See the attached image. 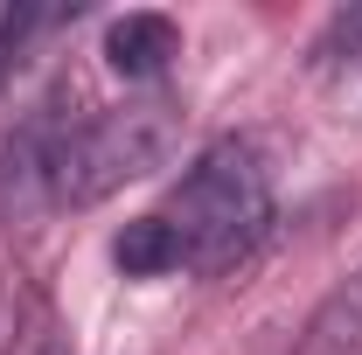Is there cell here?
I'll use <instances>...</instances> for the list:
<instances>
[{"mask_svg": "<svg viewBox=\"0 0 362 355\" xmlns=\"http://www.w3.org/2000/svg\"><path fill=\"white\" fill-rule=\"evenodd\" d=\"M293 355H362V272H349L314 307V320H307Z\"/></svg>", "mask_w": 362, "mask_h": 355, "instance_id": "5", "label": "cell"}, {"mask_svg": "<svg viewBox=\"0 0 362 355\" xmlns=\"http://www.w3.org/2000/svg\"><path fill=\"white\" fill-rule=\"evenodd\" d=\"M0 355H7V334H0Z\"/></svg>", "mask_w": 362, "mask_h": 355, "instance_id": "9", "label": "cell"}, {"mask_svg": "<svg viewBox=\"0 0 362 355\" xmlns=\"http://www.w3.org/2000/svg\"><path fill=\"white\" fill-rule=\"evenodd\" d=\"M84 119L63 112V98L35 105L7 146H0V216L7 223H28L42 209H63V161H70V139H77Z\"/></svg>", "mask_w": 362, "mask_h": 355, "instance_id": "3", "label": "cell"}, {"mask_svg": "<svg viewBox=\"0 0 362 355\" xmlns=\"http://www.w3.org/2000/svg\"><path fill=\"white\" fill-rule=\"evenodd\" d=\"M175 112H181L175 98H126V105L84 119L70 139V161H63V209L105 202L112 188L153 175L175 146Z\"/></svg>", "mask_w": 362, "mask_h": 355, "instance_id": "2", "label": "cell"}, {"mask_svg": "<svg viewBox=\"0 0 362 355\" xmlns=\"http://www.w3.org/2000/svg\"><path fill=\"white\" fill-rule=\"evenodd\" d=\"M49 21H56L49 7H28V0H0V91L14 84V70L28 63V42L42 35Z\"/></svg>", "mask_w": 362, "mask_h": 355, "instance_id": "7", "label": "cell"}, {"mask_svg": "<svg viewBox=\"0 0 362 355\" xmlns=\"http://www.w3.org/2000/svg\"><path fill=\"white\" fill-rule=\"evenodd\" d=\"M181 56V28L175 14H153V7H133L105 28V63L119 77H160L168 63Z\"/></svg>", "mask_w": 362, "mask_h": 355, "instance_id": "4", "label": "cell"}, {"mask_svg": "<svg viewBox=\"0 0 362 355\" xmlns=\"http://www.w3.org/2000/svg\"><path fill=\"white\" fill-rule=\"evenodd\" d=\"M181 237V265L188 272H230L237 258H251V244L272 223V168L251 139H216L188 175L175 181L168 209Z\"/></svg>", "mask_w": 362, "mask_h": 355, "instance_id": "1", "label": "cell"}, {"mask_svg": "<svg viewBox=\"0 0 362 355\" xmlns=\"http://www.w3.org/2000/svg\"><path fill=\"white\" fill-rule=\"evenodd\" d=\"M112 265L126 272V279H160V272L181 265V237L168 216H139L126 223L119 237H112Z\"/></svg>", "mask_w": 362, "mask_h": 355, "instance_id": "6", "label": "cell"}, {"mask_svg": "<svg viewBox=\"0 0 362 355\" xmlns=\"http://www.w3.org/2000/svg\"><path fill=\"white\" fill-rule=\"evenodd\" d=\"M334 49H349V56L362 49V7H349V14H334V21H327V42H320V56H334Z\"/></svg>", "mask_w": 362, "mask_h": 355, "instance_id": "8", "label": "cell"}]
</instances>
